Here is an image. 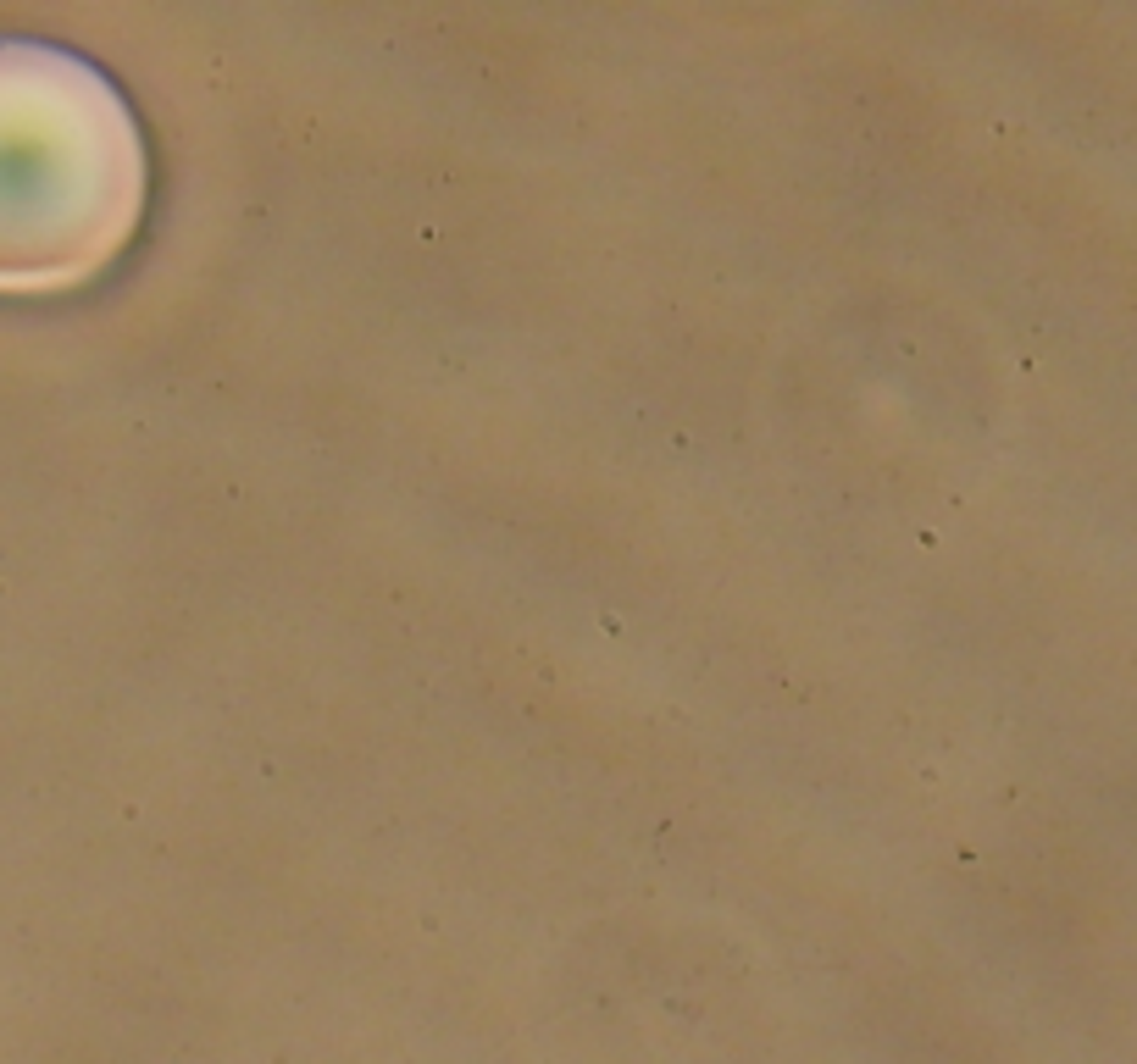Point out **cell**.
Instances as JSON below:
<instances>
[{
    "instance_id": "1",
    "label": "cell",
    "mask_w": 1137,
    "mask_h": 1064,
    "mask_svg": "<svg viewBox=\"0 0 1137 1064\" xmlns=\"http://www.w3.org/2000/svg\"><path fill=\"white\" fill-rule=\"evenodd\" d=\"M145 211V145L117 84L72 50L0 40V294L106 272Z\"/></svg>"
}]
</instances>
